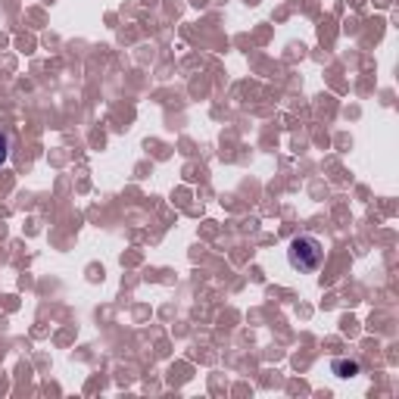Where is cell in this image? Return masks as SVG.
Listing matches in <instances>:
<instances>
[{
	"mask_svg": "<svg viewBox=\"0 0 399 399\" xmlns=\"http://www.w3.org/2000/svg\"><path fill=\"white\" fill-rule=\"evenodd\" d=\"M287 262L299 275H315L325 262V247L315 237H293L290 247H287Z\"/></svg>",
	"mask_w": 399,
	"mask_h": 399,
	"instance_id": "obj_1",
	"label": "cell"
},
{
	"mask_svg": "<svg viewBox=\"0 0 399 399\" xmlns=\"http://www.w3.org/2000/svg\"><path fill=\"white\" fill-rule=\"evenodd\" d=\"M331 372L337 374V378H356L362 368H358V362H352V358H334V362H331Z\"/></svg>",
	"mask_w": 399,
	"mask_h": 399,
	"instance_id": "obj_2",
	"label": "cell"
},
{
	"mask_svg": "<svg viewBox=\"0 0 399 399\" xmlns=\"http://www.w3.org/2000/svg\"><path fill=\"white\" fill-rule=\"evenodd\" d=\"M7 156H10V137L0 131V166L7 163Z\"/></svg>",
	"mask_w": 399,
	"mask_h": 399,
	"instance_id": "obj_3",
	"label": "cell"
}]
</instances>
